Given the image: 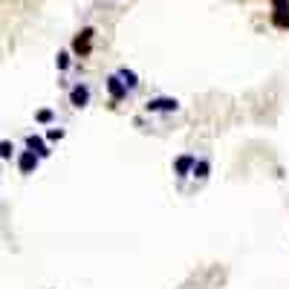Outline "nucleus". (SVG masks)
<instances>
[{"mask_svg": "<svg viewBox=\"0 0 289 289\" xmlns=\"http://www.w3.org/2000/svg\"><path fill=\"white\" fill-rule=\"evenodd\" d=\"M194 159H197V156H191V154L180 156V159L174 162V174H177V177H191V168H194Z\"/></svg>", "mask_w": 289, "mask_h": 289, "instance_id": "0eeeda50", "label": "nucleus"}, {"mask_svg": "<svg viewBox=\"0 0 289 289\" xmlns=\"http://www.w3.org/2000/svg\"><path fill=\"white\" fill-rule=\"evenodd\" d=\"M26 151L35 154L38 159H44V156H49V144H46L41 136H26Z\"/></svg>", "mask_w": 289, "mask_h": 289, "instance_id": "39448f33", "label": "nucleus"}, {"mask_svg": "<svg viewBox=\"0 0 289 289\" xmlns=\"http://www.w3.org/2000/svg\"><path fill=\"white\" fill-rule=\"evenodd\" d=\"M46 139H49V142H61V139H64V130H61V127H52V130L46 133Z\"/></svg>", "mask_w": 289, "mask_h": 289, "instance_id": "4468645a", "label": "nucleus"}, {"mask_svg": "<svg viewBox=\"0 0 289 289\" xmlns=\"http://www.w3.org/2000/svg\"><path fill=\"white\" fill-rule=\"evenodd\" d=\"M55 64H58V70H67V67H70V52H58Z\"/></svg>", "mask_w": 289, "mask_h": 289, "instance_id": "ddd939ff", "label": "nucleus"}, {"mask_svg": "<svg viewBox=\"0 0 289 289\" xmlns=\"http://www.w3.org/2000/svg\"><path fill=\"white\" fill-rule=\"evenodd\" d=\"M38 159L35 154H29V151H20V156H18V168H20V174H35V168H38Z\"/></svg>", "mask_w": 289, "mask_h": 289, "instance_id": "423d86ee", "label": "nucleus"}, {"mask_svg": "<svg viewBox=\"0 0 289 289\" xmlns=\"http://www.w3.org/2000/svg\"><path fill=\"white\" fill-rule=\"evenodd\" d=\"M116 75H119V81H122V84L127 87V93L139 87V75H136L133 70H127V67H119V72H116Z\"/></svg>", "mask_w": 289, "mask_h": 289, "instance_id": "6e6552de", "label": "nucleus"}, {"mask_svg": "<svg viewBox=\"0 0 289 289\" xmlns=\"http://www.w3.org/2000/svg\"><path fill=\"white\" fill-rule=\"evenodd\" d=\"M35 119L41 122V125H49V122L55 119V113H52V110H38V113H35Z\"/></svg>", "mask_w": 289, "mask_h": 289, "instance_id": "f8f14e48", "label": "nucleus"}, {"mask_svg": "<svg viewBox=\"0 0 289 289\" xmlns=\"http://www.w3.org/2000/svg\"><path fill=\"white\" fill-rule=\"evenodd\" d=\"M90 41H93V29H84V32H78V35H75V41H72V52L90 55Z\"/></svg>", "mask_w": 289, "mask_h": 289, "instance_id": "20e7f679", "label": "nucleus"}, {"mask_svg": "<svg viewBox=\"0 0 289 289\" xmlns=\"http://www.w3.org/2000/svg\"><path fill=\"white\" fill-rule=\"evenodd\" d=\"M12 154H15V144H12L9 139H3V142H0V159H12Z\"/></svg>", "mask_w": 289, "mask_h": 289, "instance_id": "9b49d317", "label": "nucleus"}, {"mask_svg": "<svg viewBox=\"0 0 289 289\" xmlns=\"http://www.w3.org/2000/svg\"><path fill=\"white\" fill-rule=\"evenodd\" d=\"M70 104L78 107V110L87 107V104H90V87H87V84H75L70 90Z\"/></svg>", "mask_w": 289, "mask_h": 289, "instance_id": "f03ea898", "label": "nucleus"}, {"mask_svg": "<svg viewBox=\"0 0 289 289\" xmlns=\"http://www.w3.org/2000/svg\"><path fill=\"white\" fill-rule=\"evenodd\" d=\"M148 113H174V110H180V101L171 99V96H159V99H151L144 104Z\"/></svg>", "mask_w": 289, "mask_h": 289, "instance_id": "f257e3e1", "label": "nucleus"}, {"mask_svg": "<svg viewBox=\"0 0 289 289\" xmlns=\"http://www.w3.org/2000/svg\"><path fill=\"white\" fill-rule=\"evenodd\" d=\"M107 90H110V96H113V101H122L127 96V87L119 81V75H110L107 78Z\"/></svg>", "mask_w": 289, "mask_h": 289, "instance_id": "1a4fd4ad", "label": "nucleus"}, {"mask_svg": "<svg viewBox=\"0 0 289 289\" xmlns=\"http://www.w3.org/2000/svg\"><path fill=\"white\" fill-rule=\"evenodd\" d=\"M208 171H211V162H208V159H194V168H191V177H194V180H206Z\"/></svg>", "mask_w": 289, "mask_h": 289, "instance_id": "9d476101", "label": "nucleus"}, {"mask_svg": "<svg viewBox=\"0 0 289 289\" xmlns=\"http://www.w3.org/2000/svg\"><path fill=\"white\" fill-rule=\"evenodd\" d=\"M272 20H275V26L289 29V0H275V15H272Z\"/></svg>", "mask_w": 289, "mask_h": 289, "instance_id": "7ed1b4c3", "label": "nucleus"}]
</instances>
